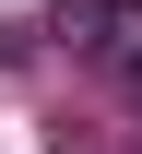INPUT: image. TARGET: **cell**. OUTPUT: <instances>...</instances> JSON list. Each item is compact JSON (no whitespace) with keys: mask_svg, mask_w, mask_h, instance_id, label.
<instances>
[{"mask_svg":"<svg viewBox=\"0 0 142 154\" xmlns=\"http://www.w3.org/2000/svg\"><path fill=\"white\" fill-rule=\"evenodd\" d=\"M59 36L95 59V71H119L130 95H142V0H71V12H59Z\"/></svg>","mask_w":142,"mask_h":154,"instance_id":"6da1fadb","label":"cell"}]
</instances>
